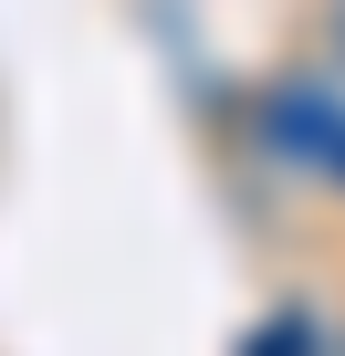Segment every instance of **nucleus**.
Segmentation results:
<instances>
[]
</instances>
